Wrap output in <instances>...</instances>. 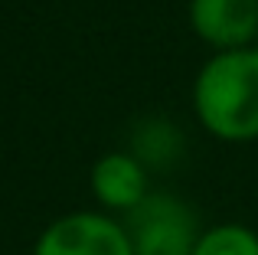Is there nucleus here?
<instances>
[{
    "label": "nucleus",
    "mask_w": 258,
    "mask_h": 255,
    "mask_svg": "<svg viewBox=\"0 0 258 255\" xmlns=\"http://www.w3.org/2000/svg\"><path fill=\"white\" fill-rule=\"evenodd\" d=\"M193 108L203 128L222 141L258 138V49L216 52L193 82Z\"/></svg>",
    "instance_id": "nucleus-1"
},
{
    "label": "nucleus",
    "mask_w": 258,
    "mask_h": 255,
    "mask_svg": "<svg viewBox=\"0 0 258 255\" xmlns=\"http://www.w3.org/2000/svg\"><path fill=\"white\" fill-rule=\"evenodd\" d=\"M121 226L134 255H193L203 236L196 213L173 193H147Z\"/></svg>",
    "instance_id": "nucleus-2"
},
{
    "label": "nucleus",
    "mask_w": 258,
    "mask_h": 255,
    "mask_svg": "<svg viewBox=\"0 0 258 255\" xmlns=\"http://www.w3.org/2000/svg\"><path fill=\"white\" fill-rule=\"evenodd\" d=\"M33 255H134L124 226L101 213H69L46 226Z\"/></svg>",
    "instance_id": "nucleus-3"
},
{
    "label": "nucleus",
    "mask_w": 258,
    "mask_h": 255,
    "mask_svg": "<svg viewBox=\"0 0 258 255\" xmlns=\"http://www.w3.org/2000/svg\"><path fill=\"white\" fill-rule=\"evenodd\" d=\"M189 23L219 52L248 49L258 39V0H189Z\"/></svg>",
    "instance_id": "nucleus-4"
},
{
    "label": "nucleus",
    "mask_w": 258,
    "mask_h": 255,
    "mask_svg": "<svg viewBox=\"0 0 258 255\" xmlns=\"http://www.w3.org/2000/svg\"><path fill=\"white\" fill-rule=\"evenodd\" d=\"M92 193L108 210L131 213L147 197V170L124 151L105 154L92 167Z\"/></svg>",
    "instance_id": "nucleus-5"
},
{
    "label": "nucleus",
    "mask_w": 258,
    "mask_h": 255,
    "mask_svg": "<svg viewBox=\"0 0 258 255\" xmlns=\"http://www.w3.org/2000/svg\"><path fill=\"white\" fill-rule=\"evenodd\" d=\"M183 151V134L170 121H141L131 138V157L141 167H170Z\"/></svg>",
    "instance_id": "nucleus-6"
},
{
    "label": "nucleus",
    "mask_w": 258,
    "mask_h": 255,
    "mask_svg": "<svg viewBox=\"0 0 258 255\" xmlns=\"http://www.w3.org/2000/svg\"><path fill=\"white\" fill-rule=\"evenodd\" d=\"M193 255H258V236L248 226L222 223L203 232Z\"/></svg>",
    "instance_id": "nucleus-7"
},
{
    "label": "nucleus",
    "mask_w": 258,
    "mask_h": 255,
    "mask_svg": "<svg viewBox=\"0 0 258 255\" xmlns=\"http://www.w3.org/2000/svg\"><path fill=\"white\" fill-rule=\"evenodd\" d=\"M255 49H258V39H255Z\"/></svg>",
    "instance_id": "nucleus-8"
}]
</instances>
